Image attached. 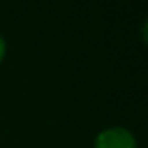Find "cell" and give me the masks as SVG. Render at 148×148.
<instances>
[{
    "label": "cell",
    "instance_id": "cell-2",
    "mask_svg": "<svg viewBox=\"0 0 148 148\" xmlns=\"http://www.w3.org/2000/svg\"><path fill=\"white\" fill-rule=\"evenodd\" d=\"M5 51H7V44H5L4 37L0 35V61L4 59V56H5Z\"/></svg>",
    "mask_w": 148,
    "mask_h": 148
},
{
    "label": "cell",
    "instance_id": "cell-1",
    "mask_svg": "<svg viewBox=\"0 0 148 148\" xmlns=\"http://www.w3.org/2000/svg\"><path fill=\"white\" fill-rule=\"evenodd\" d=\"M94 148H138V141L129 129L115 125L103 129L96 136Z\"/></svg>",
    "mask_w": 148,
    "mask_h": 148
}]
</instances>
